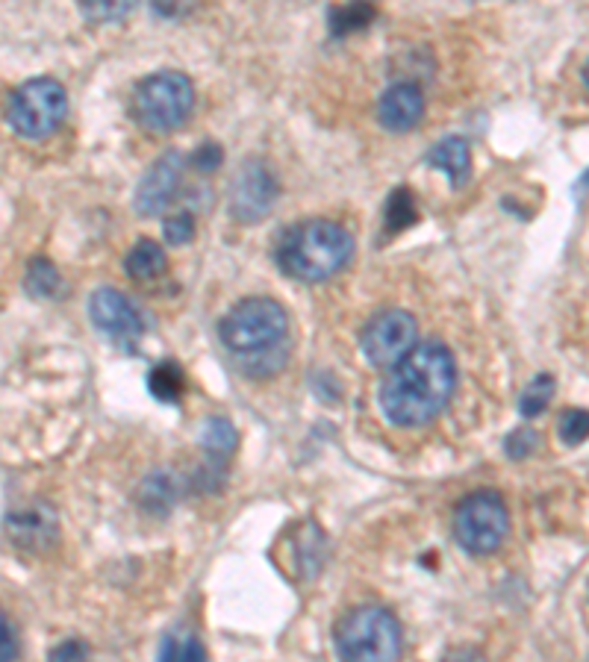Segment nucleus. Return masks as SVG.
<instances>
[{
	"label": "nucleus",
	"mask_w": 589,
	"mask_h": 662,
	"mask_svg": "<svg viewBox=\"0 0 589 662\" xmlns=\"http://www.w3.org/2000/svg\"><path fill=\"white\" fill-rule=\"evenodd\" d=\"M554 389H557V383H554V377H548V374H539L536 380H531V386L525 389V395H522V415L525 418H536V415H542L548 404H551V398H554Z\"/></svg>",
	"instance_id": "nucleus-21"
},
{
	"label": "nucleus",
	"mask_w": 589,
	"mask_h": 662,
	"mask_svg": "<svg viewBox=\"0 0 589 662\" xmlns=\"http://www.w3.org/2000/svg\"><path fill=\"white\" fill-rule=\"evenodd\" d=\"M148 386L154 392V398H160L162 404H174L183 398L186 392V374L177 362H160L151 377H148Z\"/></svg>",
	"instance_id": "nucleus-17"
},
{
	"label": "nucleus",
	"mask_w": 589,
	"mask_h": 662,
	"mask_svg": "<svg viewBox=\"0 0 589 662\" xmlns=\"http://www.w3.org/2000/svg\"><path fill=\"white\" fill-rule=\"evenodd\" d=\"M86 660H89V651H86V645L77 642V639L59 642L54 651H51V657H48V662H86Z\"/></svg>",
	"instance_id": "nucleus-29"
},
{
	"label": "nucleus",
	"mask_w": 589,
	"mask_h": 662,
	"mask_svg": "<svg viewBox=\"0 0 589 662\" xmlns=\"http://www.w3.org/2000/svg\"><path fill=\"white\" fill-rule=\"evenodd\" d=\"M139 501H142V507L148 512H168L174 507V501H177V486H174V480L160 471V474H154V477H148L145 480V486H142V492H139Z\"/></svg>",
	"instance_id": "nucleus-19"
},
{
	"label": "nucleus",
	"mask_w": 589,
	"mask_h": 662,
	"mask_svg": "<svg viewBox=\"0 0 589 662\" xmlns=\"http://www.w3.org/2000/svg\"><path fill=\"white\" fill-rule=\"evenodd\" d=\"M457 389V362L439 342L416 345L380 386V409L395 427L430 424Z\"/></svg>",
	"instance_id": "nucleus-1"
},
{
	"label": "nucleus",
	"mask_w": 589,
	"mask_h": 662,
	"mask_svg": "<svg viewBox=\"0 0 589 662\" xmlns=\"http://www.w3.org/2000/svg\"><path fill=\"white\" fill-rule=\"evenodd\" d=\"M442 662H486V660H483L475 648H457V651H451Z\"/></svg>",
	"instance_id": "nucleus-32"
},
{
	"label": "nucleus",
	"mask_w": 589,
	"mask_h": 662,
	"mask_svg": "<svg viewBox=\"0 0 589 662\" xmlns=\"http://www.w3.org/2000/svg\"><path fill=\"white\" fill-rule=\"evenodd\" d=\"M274 195H277V183H274L271 171L263 162H248L233 180L230 212L242 224H257L266 218V212L274 204Z\"/></svg>",
	"instance_id": "nucleus-9"
},
{
	"label": "nucleus",
	"mask_w": 589,
	"mask_h": 662,
	"mask_svg": "<svg viewBox=\"0 0 589 662\" xmlns=\"http://www.w3.org/2000/svg\"><path fill=\"white\" fill-rule=\"evenodd\" d=\"M124 268H127V274L133 277V280H157L165 274V268H168V256L162 251L160 242H154V239H139L133 248H130V254H127V262H124Z\"/></svg>",
	"instance_id": "nucleus-15"
},
{
	"label": "nucleus",
	"mask_w": 589,
	"mask_h": 662,
	"mask_svg": "<svg viewBox=\"0 0 589 662\" xmlns=\"http://www.w3.org/2000/svg\"><path fill=\"white\" fill-rule=\"evenodd\" d=\"M430 165L439 168L442 174H448L451 186H463L469 171H472V153L463 139H445L442 145H436L430 153Z\"/></svg>",
	"instance_id": "nucleus-14"
},
{
	"label": "nucleus",
	"mask_w": 589,
	"mask_h": 662,
	"mask_svg": "<svg viewBox=\"0 0 589 662\" xmlns=\"http://www.w3.org/2000/svg\"><path fill=\"white\" fill-rule=\"evenodd\" d=\"M201 445H204V451H207L215 471H221V465L233 457V451H236V430L224 418H210L207 427H204Z\"/></svg>",
	"instance_id": "nucleus-16"
},
{
	"label": "nucleus",
	"mask_w": 589,
	"mask_h": 662,
	"mask_svg": "<svg viewBox=\"0 0 589 662\" xmlns=\"http://www.w3.org/2000/svg\"><path fill=\"white\" fill-rule=\"evenodd\" d=\"M124 12H127V6H124V3H118V6L89 3V6H86V15H92V18H118V15H124Z\"/></svg>",
	"instance_id": "nucleus-31"
},
{
	"label": "nucleus",
	"mask_w": 589,
	"mask_h": 662,
	"mask_svg": "<svg viewBox=\"0 0 589 662\" xmlns=\"http://www.w3.org/2000/svg\"><path fill=\"white\" fill-rule=\"evenodd\" d=\"M160 662H207V651L195 636H168L162 642Z\"/></svg>",
	"instance_id": "nucleus-22"
},
{
	"label": "nucleus",
	"mask_w": 589,
	"mask_h": 662,
	"mask_svg": "<svg viewBox=\"0 0 589 662\" xmlns=\"http://www.w3.org/2000/svg\"><path fill=\"white\" fill-rule=\"evenodd\" d=\"M534 448H536V433L531 427H522V430H516V433L507 439V454L513 459L528 457Z\"/></svg>",
	"instance_id": "nucleus-28"
},
{
	"label": "nucleus",
	"mask_w": 589,
	"mask_h": 662,
	"mask_svg": "<svg viewBox=\"0 0 589 662\" xmlns=\"http://www.w3.org/2000/svg\"><path fill=\"white\" fill-rule=\"evenodd\" d=\"M295 551H298V571L301 574H307V577H313V574H319L322 571V562H324V533L319 527H313V524H304L301 527V533L295 536Z\"/></svg>",
	"instance_id": "nucleus-18"
},
{
	"label": "nucleus",
	"mask_w": 589,
	"mask_h": 662,
	"mask_svg": "<svg viewBox=\"0 0 589 662\" xmlns=\"http://www.w3.org/2000/svg\"><path fill=\"white\" fill-rule=\"evenodd\" d=\"M6 533L15 542V548L24 551H48L56 542V518L45 507L21 510L9 515Z\"/></svg>",
	"instance_id": "nucleus-13"
},
{
	"label": "nucleus",
	"mask_w": 589,
	"mask_h": 662,
	"mask_svg": "<svg viewBox=\"0 0 589 662\" xmlns=\"http://www.w3.org/2000/svg\"><path fill=\"white\" fill-rule=\"evenodd\" d=\"M375 18V9L366 6V3H348V6H336L330 12V27L336 33H351V30H360L366 27L369 21Z\"/></svg>",
	"instance_id": "nucleus-24"
},
{
	"label": "nucleus",
	"mask_w": 589,
	"mask_h": 662,
	"mask_svg": "<svg viewBox=\"0 0 589 662\" xmlns=\"http://www.w3.org/2000/svg\"><path fill=\"white\" fill-rule=\"evenodd\" d=\"M183 177V156L180 153H165L154 162V168L142 177L139 192H136V209L139 215H160L165 206L174 201Z\"/></svg>",
	"instance_id": "nucleus-11"
},
{
	"label": "nucleus",
	"mask_w": 589,
	"mask_h": 662,
	"mask_svg": "<svg viewBox=\"0 0 589 662\" xmlns=\"http://www.w3.org/2000/svg\"><path fill=\"white\" fill-rule=\"evenodd\" d=\"M510 533V512L498 492L469 495L454 515V539L472 557L495 554Z\"/></svg>",
	"instance_id": "nucleus-7"
},
{
	"label": "nucleus",
	"mask_w": 589,
	"mask_h": 662,
	"mask_svg": "<svg viewBox=\"0 0 589 662\" xmlns=\"http://www.w3.org/2000/svg\"><path fill=\"white\" fill-rule=\"evenodd\" d=\"M419 324L407 309H383L366 324L360 348L377 368H395L416 348Z\"/></svg>",
	"instance_id": "nucleus-8"
},
{
	"label": "nucleus",
	"mask_w": 589,
	"mask_h": 662,
	"mask_svg": "<svg viewBox=\"0 0 589 662\" xmlns=\"http://www.w3.org/2000/svg\"><path fill=\"white\" fill-rule=\"evenodd\" d=\"M195 236V218L189 212H177L165 221V239L171 245H186Z\"/></svg>",
	"instance_id": "nucleus-26"
},
{
	"label": "nucleus",
	"mask_w": 589,
	"mask_h": 662,
	"mask_svg": "<svg viewBox=\"0 0 589 662\" xmlns=\"http://www.w3.org/2000/svg\"><path fill=\"white\" fill-rule=\"evenodd\" d=\"M336 654L342 662H398L401 624L383 607H357L336 627Z\"/></svg>",
	"instance_id": "nucleus-4"
},
{
	"label": "nucleus",
	"mask_w": 589,
	"mask_h": 662,
	"mask_svg": "<svg viewBox=\"0 0 589 662\" xmlns=\"http://www.w3.org/2000/svg\"><path fill=\"white\" fill-rule=\"evenodd\" d=\"M416 221V204H413V195L407 189H395L389 204H386V230L389 233H398L404 227H410Z\"/></svg>",
	"instance_id": "nucleus-23"
},
{
	"label": "nucleus",
	"mask_w": 589,
	"mask_h": 662,
	"mask_svg": "<svg viewBox=\"0 0 589 662\" xmlns=\"http://www.w3.org/2000/svg\"><path fill=\"white\" fill-rule=\"evenodd\" d=\"M218 336L230 362L254 380L274 377L292 354L289 315L271 298L239 301L221 318Z\"/></svg>",
	"instance_id": "nucleus-2"
},
{
	"label": "nucleus",
	"mask_w": 589,
	"mask_h": 662,
	"mask_svg": "<svg viewBox=\"0 0 589 662\" xmlns=\"http://www.w3.org/2000/svg\"><path fill=\"white\" fill-rule=\"evenodd\" d=\"M24 283H27L30 295H36V298H51L56 289H59V271H56L51 259L39 256V259H33V262L27 265Z\"/></svg>",
	"instance_id": "nucleus-20"
},
{
	"label": "nucleus",
	"mask_w": 589,
	"mask_h": 662,
	"mask_svg": "<svg viewBox=\"0 0 589 662\" xmlns=\"http://www.w3.org/2000/svg\"><path fill=\"white\" fill-rule=\"evenodd\" d=\"M354 254V239L336 221H301L289 227L277 242V265L304 283H319L342 271Z\"/></svg>",
	"instance_id": "nucleus-3"
},
{
	"label": "nucleus",
	"mask_w": 589,
	"mask_h": 662,
	"mask_svg": "<svg viewBox=\"0 0 589 662\" xmlns=\"http://www.w3.org/2000/svg\"><path fill=\"white\" fill-rule=\"evenodd\" d=\"M584 186H589V171H587V174H584Z\"/></svg>",
	"instance_id": "nucleus-34"
},
{
	"label": "nucleus",
	"mask_w": 589,
	"mask_h": 662,
	"mask_svg": "<svg viewBox=\"0 0 589 662\" xmlns=\"http://www.w3.org/2000/svg\"><path fill=\"white\" fill-rule=\"evenodd\" d=\"M65 112H68V95L51 77L24 83L21 89L12 92L6 106L12 130L24 139H48L65 121Z\"/></svg>",
	"instance_id": "nucleus-6"
},
{
	"label": "nucleus",
	"mask_w": 589,
	"mask_h": 662,
	"mask_svg": "<svg viewBox=\"0 0 589 662\" xmlns=\"http://www.w3.org/2000/svg\"><path fill=\"white\" fill-rule=\"evenodd\" d=\"M584 83L589 86V62H587V68H584Z\"/></svg>",
	"instance_id": "nucleus-33"
},
{
	"label": "nucleus",
	"mask_w": 589,
	"mask_h": 662,
	"mask_svg": "<svg viewBox=\"0 0 589 662\" xmlns=\"http://www.w3.org/2000/svg\"><path fill=\"white\" fill-rule=\"evenodd\" d=\"M221 159H224V153H221V148L215 142H204L198 151L192 153V165L198 171H204V174H213L215 168L221 165Z\"/></svg>",
	"instance_id": "nucleus-27"
},
{
	"label": "nucleus",
	"mask_w": 589,
	"mask_h": 662,
	"mask_svg": "<svg viewBox=\"0 0 589 662\" xmlns=\"http://www.w3.org/2000/svg\"><path fill=\"white\" fill-rule=\"evenodd\" d=\"M89 315L101 333H107L112 342H118L124 348H130L133 342L142 339V330H145L142 315L118 289H109V286L98 289L89 301Z\"/></svg>",
	"instance_id": "nucleus-10"
},
{
	"label": "nucleus",
	"mask_w": 589,
	"mask_h": 662,
	"mask_svg": "<svg viewBox=\"0 0 589 662\" xmlns=\"http://www.w3.org/2000/svg\"><path fill=\"white\" fill-rule=\"evenodd\" d=\"M425 115V95L416 83H395L383 92L377 103V118L386 130L404 133L413 130Z\"/></svg>",
	"instance_id": "nucleus-12"
},
{
	"label": "nucleus",
	"mask_w": 589,
	"mask_h": 662,
	"mask_svg": "<svg viewBox=\"0 0 589 662\" xmlns=\"http://www.w3.org/2000/svg\"><path fill=\"white\" fill-rule=\"evenodd\" d=\"M195 106L192 80L180 71H160L145 77L133 92V115L151 133L177 130Z\"/></svg>",
	"instance_id": "nucleus-5"
},
{
	"label": "nucleus",
	"mask_w": 589,
	"mask_h": 662,
	"mask_svg": "<svg viewBox=\"0 0 589 662\" xmlns=\"http://www.w3.org/2000/svg\"><path fill=\"white\" fill-rule=\"evenodd\" d=\"M18 654V636L6 612H0V662H12Z\"/></svg>",
	"instance_id": "nucleus-30"
},
{
	"label": "nucleus",
	"mask_w": 589,
	"mask_h": 662,
	"mask_svg": "<svg viewBox=\"0 0 589 662\" xmlns=\"http://www.w3.org/2000/svg\"><path fill=\"white\" fill-rule=\"evenodd\" d=\"M560 439L566 445H581L589 439V412L587 409H569L560 418Z\"/></svg>",
	"instance_id": "nucleus-25"
}]
</instances>
